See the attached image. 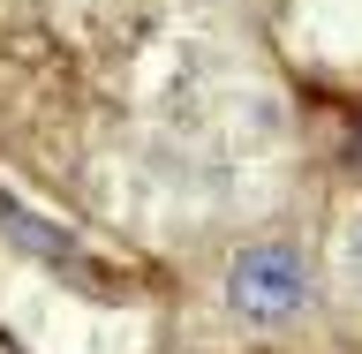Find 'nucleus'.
<instances>
[{
  "label": "nucleus",
  "instance_id": "2",
  "mask_svg": "<svg viewBox=\"0 0 362 354\" xmlns=\"http://www.w3.org/2000/svg\"><path fill=\"white\" fill-rule=\"evenodd\" d=\"M347 256H355V279H362V219H355V234H347Z\"/></svg>",
  "mask_w": 362,
  "mask_h": 354
},
{
  "label": "nucleus",
  "instance_id": "1",
  "mask_svg": "<svg viewBox=\"0 0 362 354\" xmlns=\"http://www.w3.org/2000/svg\"><path fill=\"white\" fill-rule=\"evenodd\" d=\"M226 309L242 317V324H264V332L294 324V317L310 309V264L287 242H249L226 264Z\"/></svg>",
  "mask_w": 362,
  "mask_h": 354
}]
</instances>
